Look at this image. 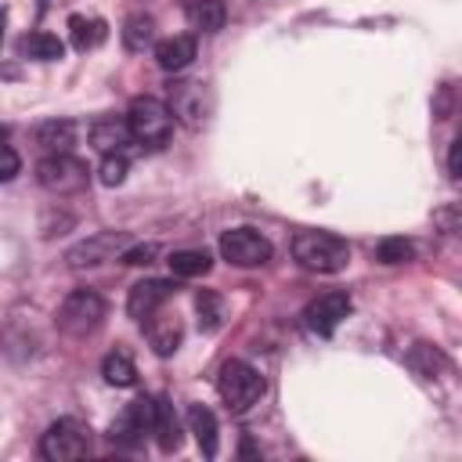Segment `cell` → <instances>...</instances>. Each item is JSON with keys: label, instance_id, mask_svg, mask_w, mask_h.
I'll use <instances>...</instances> for the list:
<instances>
[{"label": "cell", "instance_id": "obj_2", "mask_svg": "<svg viewBox=\"0 0 462 462\" xmlns=\"http://www.w3.org/2000/svg\"><path fill=\"white\" fill-rule=\"evenodd\" d=\"M126 126H130V137L137 144H148V148H159L170 141L173 134V112L170 105H162L159 97H137L126 112Z\"/></svg>", "mask_w": 462, "mask_h": 462}, {"label": "cell", "instance_id": "obj_23", "mask_svg": "<svg viewBox=\"0 0 462 462\" xmlns=\"http://www.w3.org/2000/svg\"><path fill=\"white\" fill-rule=\"evenodd\" d=\"M22 54H29L36 61H58L65 54V47L51 32H29V36H22Z\"/></svg>", "mask_w": 462, "mask_h": 462}, {"label": "cell", "instance_id": "obj_24", "mask_svg": "<svg viewBox=\"0 0 462 462\" xmlns=\"http://www.w3.org/2000/svg\"><path fill=\"white\" fill-rule=\"evenodd\" d=\"M69 29H72V43H76L79 51H87V47H97V43L105 40V22H97V18H83V14H72V18H69Z\"/></svg>", "mask_w": 462, "mask_h": 462}, {"label": "cell", "instance_id": "obj_30", "mask_svg": "<svg viewBox=\"0 0 462 462\" xmlns=\"http://www.w3.org/2000/svg\"><path fill=\"white\" fill-rule=\"evenodd\" d=\"M155 253H159L155 245H130L119 260H123V263H152V256H155Z\"/></svg>", "mask_w": 462, "mask_h": 462}, {"label": "cell", "instance_id": "obj_11", "mask_svg": "<svg viewBox=\"0 0 462 462\" xmlns=\"http://www.w3.org/2000/svg\"><path fill=\"white\" fill-rule=\"evenodd\" d=\"M141 325H144L148 343H152V350H155L159 357H170V354L180 346V339H184V321L177 318V310L159 307V310H155V314H148Z\"/></svg>", "mask_w": 462, "mask_h": 462}, {"label": "cell", "instance_id": "obj_31", "mask_svg": "<svg viewBox=\"0 0 462 462\" xmlns=\"http://www.w3.org/2000/svg\"><path fill=\"white\" fill-rule=\"evenodd\" d=\"M458 155H462V141L455 137V141H451V155H448V177H451V180L462 177V173H458Z\"/></svg>", "mask_w": 462, "mask_h": 462}, {"label": "cell", "instance_id": "obj_25", "mask_svg": "<svg viewBox=\"0 0 462 462\" xmlns=\"http://www.w3.org/2000/svg\"><path fill=\"white\" fill-rule=\"evenodd\" d=\"M195 310H199V325H202L206 332H217V328H220V318H224V300H220L217 292L202 289V292L195 296Z\"/></svg>", "mask_w": 462, "mask_h": 462}, {"label": "cell", "instance_id": "obj_17", "mask_svg": "<svg viewBox=\"0 0 462 462\" xmlns=\"http://www.w3.org/2000/svg\"><path fill=\"white\" fill-rule=\"evenodd\" d=\"M224 0H191L188 4V25L195 32H220L224 29Z\"/></svg>", "mask_w": 462, "mask_h": 462}, {"label": "cell", "instance_id": "obj_10", "mask_svg": "<svg viewBox=\"0 0 462 462\" xmlns=\"http://www.w3.org/2000/svg\"><path fill=\"white\" fill-rule=\"evenodd\" d=\"M346 314H350V296L346 292H325V296L310 300L307 310H303L307 328L318 332V336H332Z\"/></svg>", "mask_w": 462, "mask_h": 462}, {"label": "cell", "instance_id": "obj_28", "mask_svg": "<svg viewBox=\"0 0 462 462\" xmlns=\"http://www.w3.org/2000/svg\"><path fill=\"white\" fill-rule=\"evenodd\" d=\"M123 180H126V159H123L119 152L105 155V159H101V184L116 188V184H123Z\"/></svg>", "mask_w": 462, "mask_h": 462}, {"label": "cell", "instance_id": "obj_21", "mask_svg": "<svg viewBox=\"0 0 462 462\" xmlns=\"http://www.w3.org/2000/svg\"><path fill=\"white\" fill-rule=\"evenodd\" d=\"M209 267H213V260H209L206 249H177V253H170V271L177 278H199Z\"/></svg>", "mask_w": 462, "mask_h": 462}, {"label": "cell", "instance_id": "obj_26", "mask_svg": "<svg viewBox=\"0 0 462 462\" xmlns=\"http://www.w3.org/2000/svg\"><path fill=\"white\" fill-rule=\"evenodd\" d=\"M408 365H411L419 375L433 379V375H437V368H444V357H440V350H433L430 343H415V346H411V354H408Z\"/></svg>", "mask_w": 462, "mask_h": 462}, {"label": "cell", "instance_id": "obj_27", "mask_svg": "<svg viewBox=\"0 0 462 462\" xmlns=\"http://www.w3.org/2000/svg\"><path fill=\"white\" fill-rule=\"evenodd\" d=\"M375 256H379V263H404V260H411V242L408 238H383Z\"/></svg>", "mask_w": 462, "mask_h": 462}, {"label": "cell", "instance_id": "obj_29", "mask_svg": "<svg viewBox=\"0 0 462 462\" xmlns=\"http://www.w3.org/2000/svg\"><path fill=\"white\" fill-rule=\"evenodd\" d=\"M18 170H22V159H18V152H14L11 144H4V141H0V184L14 180V177H18Z\"/></svg>", "mask_w": 462, "mask_h": 462}, {"label": "cell", "instance_id": "obj_19", "mask_svg": "<svg viewBox=\"0 0 462 462\" xmlns=\"http://www.w3.org/2000/svg\"><path fill=\"white\" fill-rule=\"evenodd\" d=\"M119 36H123V47H126V51L141 54V51L152 47V40H155V22H152V14H144V11L130 14V18L123 22Z\"/></svg>", "mask_w": 462, "mask_h": 462}, {"label": "cell", "instance_id": "obj_8", "mask_svg": "<svg viewBox=\"0 0 462 462\" xmlns=\"http://www.w3.org/2000/svg\"><path fill=\"white\" fill-rule=\"evenodd\" d=\"M130 245H134V242H130L126 231H97V235L83 238L79 245H72V249L65 253V260H69V267L83 271V267H97V263H108V260L123 256Z\"/></svg>", "mask_w": 462, "mask_h": 462}, {"label": "cell", "instance_id": "obj_14", "mask_svg": "<svg viewBox=\"0 0 462 462\" xmlns=\"http://www.w3.org/2000/svg\"><path fill=\"white\" fill-rule=\"evenodd\" d=\"M152 433H155V440H159V448H162L166 455H173V451L180 448V440H184L180 419H177V411H173V404H170L166 397H155V422H152Z\"/></svg>", "mask_w": 462, "mask_h": 462}, {"label": "cell", "instance_id": "obj_12", "mask_svg": "<svg viewBox=\"0 0 462 462\" xmlns=\"http://www.w3.org/2000/svg\"><path fill=\"white\" fill-rule=\"evenodd\" d=\"M170 292H173V282H166V278H144V282H137V285L130 289V296H126V314H130L134 321H144L148 314H155V310L170 300Z\"/></svg>", "mask_w": 462, "mask_h": 462}, {"label": "cell", "instance_id": "obj_9", "mask_svg": "<svg viewBox=\"0 0 462 462\" xmlns=\"http://www.w3.org/2000/svg\"><path fill=\"white\" fill-rule=\"evenodd\" d=\"M220 256L235 267H260L271 260V242L253 227H231L220 235Z\"/></svg>", "mask_w": 462, "mask_h": 462}, {"label": "cell", "instance_id": "obj_4", "mask_svg": "<svg viewBox=\"0 0 462 462\" xmlns=\"http://www.w3.org/2000/svg\"><path fill=\"white\" fill-rule=\"evenodd\" d=\"M36 180H40V188L51 191V195H76V191L87 188L90 170H87V162H79L76 155L54 152V155H47V159L36 162Z\"/></svg>", "mask_w": 462, "mask_h": 462}, {"label": "cell", "instance_id": "obj_18", "mask_svg": "<svg viewBox=\"0 0 462 462\" xmlns=\"http://www.w3.org/2000/svg\"><path fill=\"white\" fill-rule=\"evenodd\" d=\"M188 430L195 433L202 455L213 458V455H217V419H213V411L202 408V404H191V408H188Z\"/></svg>", "mask_w": 462, "mask_h": 462}, {"label": "cell", "instance_id": "obj_5", "mask_svg": "<svg viewBox=\"0 0 462 462\" xmlns=\"http://www.w3.org/2000/svg\"><path fill=\"white\" fill-rule=\"evenodd\" d=\"M58 328L65 336H90L105 321V300L94 289H72L58 307Z\"/></svg>", "mask_w": 462, "mask_h": 462}, {"label": "cell", "instance_id": "obj_13", "mask_svg": "<svg viewBox=\"0 0 462 462\" xmlns=\"http://www.w3.org/2000/svg\"><path fill=\"white\" fill-rule=\"evenodd\" d=\"M195 58V36H170V40H159L155 43V61L162 72H180L188 69Z\"/></svg>", "mask_w": 462, "mask_h": 462}, {"label": "cell", "instance_id": "obj_7", "mask_svg": "<svg viewBox=\"0 0 462 462\" xmlns=\"http://www.w3.org/2000/svg\"><path fill=\"white\" fill-rule=\"evenodd\" d=\"M152 422H155V397H137V401H130V404L112 419L108 437H112V444L134 451V448H141V444L148 440Z\"/></svg>", "mask_w": 462, "mask_h": 462}, {"label": "cell", "instance_id": "obj_6", "mask_svg": "<svg viewBox=\"0 0 462 462\" xmlns=\"http://www.w3.org/2000/svg\"><path fill=\"white\" fill-rule=\"evenodd\" d=\"M40 451L43 458L51 462H72V458H83L90 451V426L79 422V419H58L47 426L43 440H40Z\"/></svg>", "mask_w": 462, "mask_h": 462}, {"label": "cell", "instance_id": "obj_15", "mask_svg": "<svg viewBox=\"0 0 462 462\" xmlns=\"http://www.w3.org/2000/svg\"><path fill=\"white\" fill-rule=\"evenodd\" d=\"M170 97H173V101H170V112H173V116H180L184 123L199 126V123L206 119V105H202V83H177Z\"/></svg>", "mask_w": 462, "mask_h": 462}, {"label": "cell", "instance_id": "obj_22", "mask_svg": "<svg viewBox=\"0 0 462 462\" xmlns=\"http://www.w3.org/2000/svg\"><path fill=\"white\" fill-rule=\"evenodd\" d=\"M101 375H105V383H112V386H134L137 368H134V361H130L126 350H112V354L101 361Z\"/></svg>", "mask_w": 462, "mask_h": 462}, {"label": "cell", "instance_id": "obj_16", "mask_svg": "<svg viewBox=\"0 0 462 462\" xmlns=\"http://www.w3.org/2000/svg\"><path fill=\"white\" fill-rule=\"evenodd\" d=\"M126 141H134V137H130V126H126V119L105 116V119H97V123L90 126V144H94L97 152H105V155H112V152H123V144H126Z\"/></svg>", "mask_w": 462, "mask_h": 462}, {"label": "cell", "instance_id": "obj_20", "mask_svg": "<svg viewBox=\"0 0 462 462\" xmlns=\"http://www.w3.org/2000/svg\"><path fill=\"white\" fill-rule=\"evenodd\" d=\"M36 144L47 148L51 155H54V152H72V144H76V123H69V119H51V123H43V126L36 130Z\"/></svg>", "mask_w": 462, "mask_h": 462}, {"label": "cell", "instance_id": "obj_3", "mask_svg": "<svg viewBox=\"0 0 462 462\" xmlns=\"http://www.w3.org/2000/svg\"><path fill=\"white\" fill-rule=\"evenodd\" d=\"M217 390H220V397H224V404H227L231 411H245L249 404L260 401V393H263V375H260L253 365L231 357V361L220 365Z\"/></svg>", "mask_w": 462, "mask_h": 462}, {"label": "cell", "instance_id": "obj_1", "mask_svg": "<svg viewBox=\"0 0 462 462\" xmlns=\"http://www.w3.org/2000/svg\"><path fill=\"white\" fill-rule=\"evenodd\" d=\"M292 256L314 274H339L350 263V245L328 231H300L292 238Z\"/></svg>", "mask_w": 462, "mask_h": 462}]
</instances>
